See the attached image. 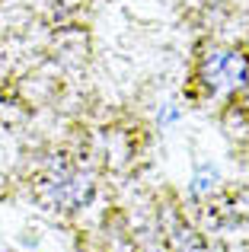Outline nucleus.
<instances>
[{
    "label": "nucleus",
    "instance_id": "f257e3e1",
    "mask_svg": "<svg viewBox=\"0 0 249 252\" xmlns=\"http://www.w3.org/2000/svg\"><path fill=\"white\" fill-rule=\"evenodd\" d=\"M208 86L214 90H237L246 80V61L243 55L237 51H218V55L208 58V67H205Z\"/></svg>",
    "mask_w": 249,
    "mask_h": 252
}]
</instances>
